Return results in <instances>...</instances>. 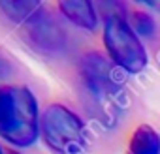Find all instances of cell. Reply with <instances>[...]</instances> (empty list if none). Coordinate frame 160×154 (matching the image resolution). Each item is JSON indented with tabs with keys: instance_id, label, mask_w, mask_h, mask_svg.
<instances>
[{
	"instance_id": "obj_1",
	"label": "cell",
	"mask_w": 160,
	"mask_h": 154,
	"mask_svg": "<svg viewBox=\"0 0 160 154\" xmlns=\"http://www.w3.org/2000/svg\"><path fill=\"white\" fill-rule=\"evenodd\" d=\"M0 135L15 147H30L38 139L40 111L30 89L0 83Z\"/></svg>"
},
{
	"instance_id": "obj_2",
	"label": "cell",
	"mask_w": 160,
	"mask_h": 154,
	"mask_svg": "<svg viewBox=\"0 0 160 154\" xmlns=\"http://www.w3.org/2000/svg\"><path fill=\"white\" fill-rule=\"evenodd\" d=\"M81 79L92 102L98 118L106 126H113L122 109V81L115 64L100 53H89L81 60Z\"/></svg>"
},
{
	"instance_id": "obj_3",
	"label": "cell",
	"mask_w": 160,
	"mask_h": 154,
	"mask_svg": "<svg viewBox=\"0 0 160 154\" xmlns=\"http://www.w3.org/2000/svg\"><path fill=\"white\" fill-rule=\"evenodd\" d=\"M40 132L47 147L58 154H85L87 150V133L81 118L60 103L45 107Z\"/></svg>"
},
{
	"instance_id": "obj_4",
	"label": "cell",
	"mask_w": 160,
	"mask_h": 154,
	"mask_svg": "<svg viewBox=\"0 0 160 154\" xmlns=\"http://www.w3.org/2000/svg\"><path fill=\"white\" fill-rule=\"evenodd\" d=\"M0 10L27 30L28 40L40 51L55 53V51L62 49L64 32L49 17V13L42 6V2L12 0V2H0Z\"/></svg>"
},
{
	"instance_id": "obj_5",
	"label": "cell",
	"mask_w": 160,
	"mask_h": 154,
	"mask_svg": "<svg viewBox=\"0 0 160 154\" xmlns=\"http://www.w3.org/2000/svg\"><path fill=\"white\" fill-rule=\"evenodd\" d=\"M104 45L109 53L111 62L128 71L139 73L147 66V51L138 38V32L130 26V23L119 15L109 13L104 23Z\"/></svg>"
},
{
	"instance_id": "obj_6",
	"label": "cell",
	"mask_w": 160,
	"mask_h": 154,
	"mask_svg": "<svg viewBox=\"0 0 160 154\" xmlns=\"http://www.w3.org/2000/svg\"><path fill=\"white\" fill-rule=\"evenodd\" d=\"M58 10L66 19H70L79 28L94 30L98 25L94 6L89 0H62V2H58Z\"/></svg>"
},
{
	"instance_id": "obj_7",
	"label": "cell",
	"mask_w": 160,
	"mask_h": 154,
	"mask_svg": "<svg viewBox=\"0 0 160 154\" xmlns=\"http://www.w3.org/2000/svg\"><path fill=\"white\" fill-rule=\"evenodd\" d=\"M128 154H160V133L149 124L138 126L132 132Z\"/></svg>"
},
{
	"instance_id": "obj_8",
	"label": "cell",
	"mask_w": 160,
	"mask_h": 154,
	"mask_svg": "<svg viewBox=\"0 0 160 154\" xmlns=\"http://www.w3.org/2000/svg\"><path fill=\"white\" fill-rule=\"evenodd\" d=\"M134 30L141 36H152L154 34V21L151 15L143 13V12H136L134 13Z\"/></svg>"
},
{
	"instance_id": "obj_9",
	"label": "cell",
	"mask_w": 160,
	"mask_h": 154,
	"mask_svg": "<svg viewBox=\"0 0 160 154\" xmlns=\"http://www.w3.org/2000/svg\"><path fill=\"white\" fill-rule=\"evenodd\" d=\"M8 73H10V62L0 56V79H4Z\"/></svg>"
},
{
	"instance_id": "obj_10",
	"label": "cell",
	"mask_w": 160,
	"mask_h": 154,
	"mask_svg": "<svg viewBox=\"0 0 160 154\" xmlns=\"http://www.w3.org/2000/svg\"><path fill=\"white\" fill-rule=\"evenodd\" d=\"M143 4H147L149 8H152V10H158V12H160V2H143Z\"/></svg>"
},
{
	"instance_id": "obj_11",
	"label": "cell",
	"mask_w": 160,
	"mask_h": 154,
	"mask_svg": "<svg viewBox=\"0 0 160 154\" xmlns=\"http://www.w3.org/2000/svg\"><path fill=\"white\" fill-rule=\"evenodd\" d=\"M0 154H4V150H2V147H0Z\"/></svg>"
},
{
	"instance_id": "obj_12",
	"label": "cell",
	"mask_w": 160,
	"mask_h": 154,
	"mask_svg": "<svg viewBox=\"0 0 160 154\" xmlns=\"http://www.w3.org/2000/svg\"><path fill=\"white\" fill-rule=\"evenodd\" d=\"M10 154H17V152H10Z\"/></svg>"
}]
</instances>
